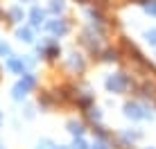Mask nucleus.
Here are the masks:
<instances>
[{"instance_id": "obj_2", "label": "nucleus", "mask_w": 156, "mask_h": 149, "mask_svg": "<svg viewBox=\"0 0 156 149\" xmlns=\"http://www.w3.org/2000/svg\"><path fill=\"white\" fill-rule=\"evenodd\" d=\"M125 115L131 120H149L152 118V113H149V109L140 102H129L125 104Z\"/></svg>"}, {"instance_id": "obj_5", "label": "nucleus", "mask_w": 156, "mask_h": 149, "mask_svg": "<svg viewBox=\"0 0 156 149\" xmlns=\"http://www.w3.org/2000/svg\"><path fill=\"white\" fill-rule=\"evenodd\" d=\"M25 59H16V57H9L7 59V68L9 70H14V72H20V74H25Z\"/></svg>"}, {"instance_id": "obj_6", "label": "nucleus", "mask_w": 156, "mask_h": 149, "mask_svg": "<svg viewBox=\"0 0 156 149\" xmlns=\"http://www.w3.org/2000/svg\"><path fill=\"white\" fill-rule=\"evenodd\" d=\"M30 20H32V25H34V27H39L43 20H45V14H43V9H41V7H32V12H30Z\"/></svg>"}, {"instance_id": "obj_8", "label": "nucleus", "mask_w": 156, "mask_h": 149, "mask_svg": "<svg viewBox=\"0 0 156 149\" xmlns=\"http://www.w3.org/2000/svg\"><path fill=\"white\" fill-rule=\"evenodd\" d=\"M18 41H25V43H32L34 41V34H32V29L30 27H23V29H18Z\"/></svg>"}, {"instance_id": "obj_9", "label": "nucleus", "mask_w": 156, "mask_h": 149, "mask_svg": "<svg viewBox=\"0 0 156 149\" xmlns=\"http://www.w3.org/2000/svg\"><path fill=\"white\" fill-rule=\"evenodd\" d=\"M70 68L73 70H84V59H82V54H70Z\"/></svg>"}, {"instance_id": "obj_22", "label": "nucleus", "mask_w": 156, "mask_h": 149, "mask_svg": "<svg viewBox=\"0 0 156 149\" xmlns=\"http://www.w3.org/2000/svg\"><path fill=\"white\" fill-rule=\"evenodd\" d=\"M149 149H154V147H149Z\"/></svg>"}, {"instance_id": "obj_13", "label": "nucleus", "mask_w": 156, "mask_h": 149, "mask_svg": "<svg viewBox=\"0 0 156 149\" xmlns=\"http://www.w3.org/2000/svg\"><path fill=\"white\" fill-rule=\"evenodd\" d=\"M73 149H90V147H88V142L84 140V136H79V138H75V142H73Z\"/></svg>"}, {"instance_id": "obj_20", "label": "nucleus", "mask_w": 156, "mask_h": 149, "mask_svg": "<svg viewBox=\"0 0 156 149\" xmlns=\"http://www.w3.org/2000/svg\"><path fill=\"white\" fill-rule=\"evenodd\" d=\"M36 149H55V145H52L50 140H41V142H39V147H36Z\"/></svg>"}, {"instance_id": "obj_15", "label": "nucleus", "mask_w": 156, "mask_h": 149, "mask_svg": "<svg viewBox=\"0 0 156 149\" xmlns=\"http://www.w3.org/2000/svg\"><path fill=\"white\" fill-rule=\"evenodd\" d=\"M145 41H147L149 45H156V29H147L145 32Z\"/></svg>"}, {"instance_id": "obj_23", "label": "nucleus", "mask_w": 156, "mask_h": 149, "mask_svg": "<svg viewBox=\"0 0 156 149\" xmlns=\"http://www.w3.org/2000/svg\"><path fill=\"white\" fill-rule=\"evenodd\" d=\"M82 2H84V0H82Z\"/></svg>"}, {"instance_id": "obj_11", "label": "nucleus", "mask_w": 156, "mask_h": 149, "mask_svg": "<svg viewBox=\"0 0 156 149\" xmlns=\"http://www.w3.org/2000/svg\"><path fill=\"white\" fill-rule=\"evenodd\" d=\"M23 9H20V7H12V9H9V18H12L14 20V23H20V20H23Z\"/></svg>"}, {"instance_id": "obj_10", "label": "nucleus", "mask_w": 156, "mask_h": 149, "mask_svg": "<svg viewBox=\"0 0 156 149\" xmlns=\"http://www.w3.org/2000/svg\"><path fill=\"white\" fill-rule=\"evenodd\" d=\"M66 9V2L63 0H50V12L52 14H61Z\"/></svg>"}, {"instance_id": "obj_14", "label": "nucleus", "mask_w": 156, "mask_h": 149, "mask_svg": "<svg viewBox=\"0 0 156 149\" xmlns=\"http://www.w3.org/2000/svg\"><path fill=\"white\" fill-rule=\"evenodd\" d=\"M122 136H125V140H127V142H136L138 138H140V131H125Z\"/></svg>"}, {"instance_id": "obj_3", "label": "nucleus", "mask_w": 156, "mask_h": 149, "mask_svg": "<svg viewBox=\"0 0 156 149\" xmlns=\"http://www.w3.org/2000/svg\"><path fill=\"white\" fill-rule=\"evenodd\" d=\"M34 84H36V77H34V74H30V72H25L23 79H20V81L14 86V97H16V99L25 97V95H27V90L34 86Z\"/></svg>"}, {"instance_id": "obj_12", "label": "nucleus", "mask_w": 156, "mask_h": 149, "mask_svg": "<svg viewBox=\"0 0 156 149\" xmlns=\"http://www.w3.org/2000/svg\"><path fill=\"white\" fill-rule=\"evenodd\" d=\"M143 9H145V12H147V14H152V16H156V0H143Z\"/></svg>"}, {"instance_id": "obj_16", "label": "nucleus", "mask_w": 156, "mask_h": 149, "mask_svg": "<svg viewBox=\"0 0 156 149\" xmlns=\"http://www.w3.org/2000/svg\"><path fill=\"white\" fill-rule=\"evenodd\" d=\"M104 61H118V52L115 50H106L104 52Z\"/></svg>"}, {"instance_id": "obj_1", "label": "nucleus", "mask_w": 156, "mask_h": 149, "mask_svg": "<svg viewBox=\"0 0 156 149\" xmlns=\"http://www.w3.org/2000/svg\"><path fill=\"white\" fill-rule=\"evenodd\" d=\"M104 84H106V90H109V93H125L129 88V77L125 72H115V74H109Z\"/></svg>"}, {"instance_id": "obj_7", "label": "nucleus", "mask_w": 156, "mask_h": 149, "mask_svg": "<svg viewBox=\"0 0 156 149\" xmlns=\"http://www.w3.org/2000/svg\"><path fill=\"white\" fill-rule=\"evenodd\" d=\"M68 131H70V133L75 136V138H79V136H84V124L82 122H68Z\"/></svg>"}, {"instance_id": "obj_17", "label": "nucleus", "mask_w": 156, "mask_h": 149, "mask_svg": "<svg viewBox=\"0 0 156 149\" xmlns=\"http://www.w3.org/2000/svg\"><path fill=\"white\" fill-rule=\"evenodd\" d=\"M0 54L2 57H12V47H9L7 43H2V41H0Z\"/></svg>"}, {"instance_id": "obj_21", "label": "nucleus", "mask_w": 156, "mask_h": 149, "mask_svg": "<svg viewBox=\"0 0 156 149\" xmlns=\"http://www.w3.org/2000/svg\"><path fill=\"white\" fill-rule=\"evenodd\" d=\"M55 149H68V147H55Z\"/></svg>"}, {"instance_id": "obj_18", "label": "nucleus", "mask_w": 156, "mask_h": 149, "mask_svg": "<svg viewBox=\"0 0 156 149\" xmlns=\"http://www.w3.org/2000/svg\"><path fill=\"white\" fill-rule=\"evenodd\" d=\"M90 149H111L109 145H106V142L104 140H95L93 142V145H90Z\"/></svg>"}, {"instance_id": "obj_4", "label": "nucleus", "mask_w": 156, "mask_h": 149, "mask_svg": "<svg viewBox=\"0 0 156 149\" xmlns=\"http://www.w3.org/2000/svg\"><path fill=\"white\" fill-rule=\"evenodd\" d=\"M45 27L50 29L52 34H59V36H61V34H66V32H68V23H66L63 18H55V20H48Z\"/></svg>"}, {"instance_id": "obj_19", "label": "nucleus", "mask_w": 156, "mask_h": 149, "mask_svg": "<svg viewBox=\"0 0 156 149\" xmlns=\"http://www.w3.org/2000/svg\"><path fill=\"white\" fill-rule=\"evenodd\" d=\"M88 115H90V120H102L100 109H88Z\"/></svg>"}]
</instances>
